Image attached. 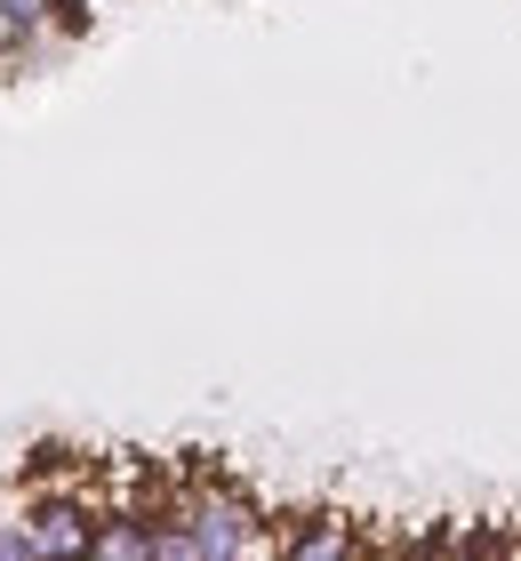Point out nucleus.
<instances>
[{"mask_svg": "<svg viewBox=\"0 0 521 561\" xmlns=\"http://www.w3.org/2000/svg\"><path fill=\"white\" fill-rule=\"evenodd\" d=\"M97 481L89 490H24V538H33V561H89L97 553Z\"/></svg>", "mask_w": 521, "mask_h": 561, "instance_id": "nucleus-1", "label": "nucleus"}, {"mask_svg": "<svg viewBox=\"0 0 521 561\" xmlns=\"http://www.w3.org/2000/svg\"><path fill=\"white\" fill-rule=\"evenodd\" d=\"M273 529H281L273 561H370V538H361V522H346V514H290Z\"/></svg>", "mask_w": 521, "mask_h": 561, "instance_id": "nucleus-2", "label": "nucleus"}, {"mask_svg": "<svg viewBox=\"0 0 521 561\" xmlns=\"http://www.w3.org/2000/svg\"><path fill=\"white\" fill-rule=\"evenodd\" d=\"M89 561H161V522H145V514H104Z\"/></svg>", "mask_w": 521, "mask_h": 561, "instance_id": "nucleus-3", "label": "nucleus"}, {"mask_svg": "<svg viewBox=\"0 0 521 561\" xmlns=\"http://www.w3.org/2000/svg\"><path fill=\"white\" fill-rule=\"evenodd\" d=\"M48 33H57V48L89 41L97 33V0H57V9H48Z\"/></svg>", "mask_w": 521, "mask_h": 561, "instance_id": "nucleus-4", "label": "nucleus"}, {"mask_svg": "<svg viewBox=\"0 0 521 561\" xmlns=\"http://www.w3.org/2000/svg\"><path fill=\"white\" fill-rule=\"evenodd\" d=\"M0 561H33V538H24V505L0 522Z\"/></svg>", "mask_w": 521, "mask_h": 561, "instance_id": "nucleus-5", "label": "nucleus"}]
</instances>
